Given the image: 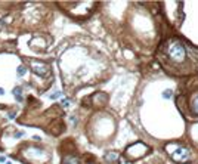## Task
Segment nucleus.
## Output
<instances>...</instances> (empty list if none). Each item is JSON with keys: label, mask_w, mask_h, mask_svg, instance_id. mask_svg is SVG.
Here are the masks:
<instances>
[{"label": "nucleus", "mask_w": 198, "mask_h": 164, "mask_svg": "<svg viewBox=\"0 0 198 164\" xmlns=\"http://www.w3.org/2000/svg\"><path fill=\"white\" fill-rule=\"evenodd\" d=\"M194 47L185 43L179 37L166 39L158 49L157 58L163 64L164 70L173 74H189L194 71L198 56H194Z\"/></svg>", "instance_id": "f257e3e1"}, {"label": "nucleus", "mask_w": 198, "mask_h": 164, "mask_svg": "<svg viewBox=\"0 0 198 164\" xmlns=\"http://www.w3.org/2000/svg\"><path fill=\"white\" fill-rule=\"evenodd\" d=\"M177 105L188 117L198 118V87L177 98Z\"/></svg>", "instance_id": "f03ea898"}, {"label": "nucleus", "mask_w": 198, "mask_h": 164, "mask_svg": "<svg viewBox=\"0 0 198 164\" xmlns=\"http://www.w3.org/2000/svg\"><path fill=\"white\" fill-rule=\"evenodd\" d=\"M167 149V154L170 155V158L177 164H185L189 157H191V151L189 148H186L185 145L179 143V142H170L166 146Z\"/></svg>", "instance_id": "7ed1b4c3"}, {"label": "nucleus", "mask_w": 198, "mask_h": 164, "mask_svg": "<svg viewBox=\"0 0 198 164\" xmlns=\"http://www.w3.org/2000/svg\"><path fill=\"white\" fill-rule=\"evenodd\" d=\"M148 151H149V148L145 145V143H142V142H135L133 145H130V146H127L126 148V157L129 158V160H139L142 157H145L146 154H148Z\"/></svg>", "instance_id": "20e7f679"}, {"label": "nucleus", "mask_w": 198, "mask_h": 164, "mask_svg": "<svg viewBox=\"0 0 198 164\" xmlns=\"http://www.w3.org/2000/svg\"><path fill=\"white\" fill-rule=\"evenodd\" d=\"M92 101L96 107H104L108 102V95L105 92H96L95 95H92Z\"/></svg>", "instance_id": "39448f33"}, {"label": "nucleus", "mask_w": 198, "mask_h": 164, "mask_svg": "<svg viewBox=\"0 0 198 164\" xmlns=\"http://www.w3.org/2000/svg\"><path fill=\"white\" fill-rule=\"evenodd\" d=\"M33 71L40 77H46L49 74V67L43 62H34L33 64Z\"/></svg>", "instance_id": "423d86ee"}, {"label": "nucleus", "mask_w": 198, "mask_h": 164, "mask_svg": "<svg viewBox=\"0 0 198 164\" xmlns=\"http://www.w3.org/2000/svg\"><path fill=\"white\" fill-rule=\"evenodd\" d=\"M62 164H79V157H76V155H65L62 158Z\"/></svg>", "instance_id": "0eeeda50"}, {"label": "nucleus", "mask_w": 198, "mask_h": 164, "mask_svg": "<svg viewBox=\"0 0 198 164\" xmlns=\"http://www.w3.org/2000/svg\"><path fill=\"white\" fill-rule=\"evenodd\" d=\"M118 157H120V155H118L115 151H110V152L105 154V160H107L108 163H115V161L118 160Z\"/></svg>", "instance_id": "6e6552de"}, {"label": "nucleus", "mask_w": 198, "mask_h": 164, "mask_svg": "<svg viewBox=\"0 0 198 164\" xmlns=\"http://www.w3.org/2000/svg\"><path fill=\"white\" fill-rule=\"evenodd\" d=\"M21 90H22L21 87H15V89H13V92H12V93L15 95L16 101H22V96H21Z\"/></svg>", "instance_id": "1a4fd4ad"}, {"label": "nucleus", "mask_w": 198, "mask_h": 164, "mask_svg": "<svg viewBox=\"0 0 198 164\" xmlns=\"http://www.w3.org/2000/svg\"><path fill=\"white\" fill-rule=\"evenodd\" d=\"M27 73V68L24 67V65H21V67H18V70H16V74L19 76V77H22L24 74Z\"/></svg>", "instance_id": "9d476101"}, {"label": "nucleus", "mask_w": 198, "mask_h": 164, "mask_svg": "<svg viewBox=\"0 0 198 164\" xmlns=\"http://www.w3.org/2000/svg\"><path fill=\"white\" fill-rule=\"evenodd\" d=\"M163 96H164L166 99H169V98H171V96H173V93H171V90H164Z\"/></svg>", "instance_id": "9b49d317"}, {"label": "nucleus", "mask_w": 198, "mask_h": 164, "mask_svg": "<svg viewBox=\"0 0 198 164\" xmlns=\"http://www.w3.org/2000/svg\"><path fill=\"white\" fill-rule=\"evenodd\" d=\"M58 96H61V92H56V93H53V95H50V98H52V99H56Z\"/></svg>", "instance_id": "f8f14e48"}, {"label": "nucleus", "mask_w": 198, "mask_h": 164, "mask_svg": "<svg viewBox=\"0 0 198 164\" xmlns=\"http://www.w3.org/2000/svg\"><path fill=\"white\" fill-rule=\"evenodd\" d=\"M62 105H64V107H68V105H70V101H68V99L62 101Z\"/></svg>", "instance_id": "ddd939ff"}, {"label": "nucleus", "mask_w": 198, "mask_h": 164, "mask_svg": "<svg viewBox=\"0 0 198 164\" xmlns=\"http://www.w3.org/2000/svg\"><path fill=\"white\" fill-rule=\"evenodd\" d=\"M0 163H6V158L4 157H0Z\"/></svg>", "instance_id": "4468645a"}, {"label": "nucleus", "mask_w": 198, "mask_h": 164, "mask_svg": "<svg viewBox=\"0 0 198 164\" xmlns=\"http://www.w3.org/2000/svg\"><path fill=\"white\" fill-rule=\"evenodd\" d=\"M3 93H4V90H3V89L0 87V95H3Z\"/></svg>", "instance_id": "2eb2a0df"}]
</instances>
